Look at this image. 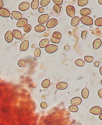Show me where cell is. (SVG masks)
Masks as SVG:
<instances>
[{
  "label": "cell",
  "instance_id": "obj_1",
  "mask_svg": "<svg viewBox=\"0 0 102 125\" xmlns=\"http://www.w3.org/2000/svg\"><path fill=\"white\" fill-rule=\"evenodd\" d=\"M80 21L82 23L86 26L92 25L93 23V21L91 17L89 16H83L81 17Z\"/></svg>",
  "mask_w": 102,
  "mask_h": 125
},
{
  "label": "cell",
  "instance_id": "obj_2",
  "mask_svg": "<svg viewBox=\"0 0 102 125\" xmlns=\"http://www.w3.org/2000/svg\"><path fill=\"white\" fill-rule=\"evenodd\" d=\"M58 23V20L56 18H51L47 21L46 27L48 29L52 28L56 26Z\"/></svg>",
  "mask_w": 102,
  "mask_h": 125
},
{
  "label": "cell",
  "instance_id": "obj_3",
  "mask_svg": "<svg viewBox=\"0 0 102 125\" xmlns=\"http://www.w3.org/2000/svg\"><path fill=\"white\" fill-rule=\"evenodd\" d=\"M66 12L68 16L70 17H73L75 14V9L73 6L68 5L66 8Z\"/></svg>",
  "mask_w": 102,
  "mask_h": 125
},
{
  "label": "cell",
  "instance_id": "obj_4",
  "mask_svg": "<svg viewBox=\"0 0 102 125\" xmlns=\"http://www.w3.org/2000/svg\"><path fill=\"white\" fill-rule=\"evenodd\" d=\"M58 50V47L55 45H49L46 47L45 48V50L47 53L51 54L56 52Z\"/></svg>",
  "mask_w": 102,
  "mask_h": 125
},
{
  "label": "cell",
  "instance_id": "obj_5",
  "mask_svg": "<svg viewBox=\"0 0 102 125\" xmlns=\"http://www.w3.org/2000/svg\"><path fill=\"white\" fill-rule=\"evenodd\" d=\"M89 112L94 115H99L102 113V109L100 106H95L90 109Z\"/></svg>",
  "mask_w": 102,
  "mask_h": 125
},
{
  "label": "cell",
  "instance_id": "obj_6",
  "mask_svg": "<svg viewBox=\"0 0 102 125\" xmlns=\"http://www.w3.org/2000/svg\"><path fill=\"white\" fill-rule=\"evenodd\" d=\"M49 18L48 14H44L41 15L38 18V22L39 24H43L47 22Z\"/></svg>",
  "mask_w": 102,
  "mask_h": 125
},
{
  "label": "cell",
  "instance_id": "obj_7",
  "mask_svg": "<svg viewBox=\"0 0 102 125\" xmlns=\"http://www.w3.org/2000/svg\"><path fill=\"white\" fill-rule=\"evenodd\" d=\"M11 15L10 12L7 9L4 8H0V15L1 17L8 18Z\"/></svg>",
  "mask_w": 102,
  "mask_h": 125
},
{
  "label": "cell",
  "instance_id": "obj_8",
  "mask_svg": "<svg viewBox=\"0 0 102 125\" xmlns=\"http://www.w3.org/2000/svg\"><path fill=\"white\" fill-rule=\"evenodd\" d=\"M4 38H5L6 42L8 43H10L13 41L14 36L11 31H8L6 33L5 36H4Z\"/></svg>",
  "mask_w": 102,
  "mask_h": 125
},
{
  "label": "cell",
  "instance_id": "obj_9",
  "mask_svg": "<svg viewBox=\"0 0 102 125\" xmlns=\"http://www.w3.org/2000/svg\"><path fill=\"white\" fill-rule=\"evenodd\" d=\"M30 4L27 2H23L20 3L19 6V9L21 11H25L30 8Z\"/></svg>",
  "mask_w": 102,
  "mask_h": 125
},
{
  "label": "cell",
  "instance_id": "obj_10",
  "mask_svg": "<svg viewBox=\"0 0 102 125\" xmlns=\"http://www.w3.org/2000/svg\"><path fill=\"white\" fill-rule=\"evenodd\" d=\"M82 101V99L80 97H75L71 100L70 103L73 105H78L81 103Z\"/></svg>",
  "mask_w": 102,
  "mask_h": 125
},
{
  "label": "cell",
  "instance_id": "obj_11",
  "mask_svg": "<svg viewBox=\"0 0 102 125\" xmlns=\"http://www.w3.org/2000/svg\"><path fill=\"white\" fill-rule=\"evenodd\" d=\"M28 21L26 18H22L19 20L17 23V27L19 28L24 27L26 25L28 24Z\"/></svg>",
  "mask_w": 102,
  "mask_h": 125
},
{
  "label": "cell",
  "instance_id": "obj_12",
  "mask_svg": "<svg viewBox=\"0 0 102 125\" xmlns=\"http://www.w3.org/2000/svg\"><path fill=\"white\" fill-rule=\"evenodd\" d=\"M28 47H29V42L28 40H25L21 43L20 48L21 51H25L28 50Z\"/></svg>",
  "mask_w": 102,
  "mask_h": 125
},
{
  "label": "cell",
  "instance_id": "obj_13",
  "mask_svg": "<svg viewBox=\"0 0 102 125\" xmlns=\"http://www.w3.org/2000/svg\"><path fill=\"white\" fill-rule=\"evenodd\" d=\"M12 34L14 37L16 39L21 40L23 37L22 34L21 32L17 29H14L13 30Z\"/></svg>",
  "mask_w": 102,
  "mask_h": 125
},
{
  "label": "cell",
  "instance_id": "obj_14",
  "mask_svg": "<svg viewBox=\"0 0 102 125\" xmlns=\"http://www.w3.org/2000/svg\"><path fill=\"white\" fill-rule=\"evenodd\" d=\"M102 44V42L101 40L99 38L96 39L93 42V48L94 50H97L101 47Z\"/></svg>",
  "mask_w": 102,
  "mask_h": 125
},
{
  "label": "cell",
  "instance_id": "obj_15",
  "mask_svg": "<svg viewBox=\"0 0 102 125\" xmlns=\"http://www.w3.org/2000/svg\"><path fill=\"white\" fill-rule=\"evenodd\" d=\"M11 14L13 18L17 20H20L22 19L23 16L20 12L18 11H12Z\"/></svg>",
  "mask_w": 102,
  "mask_h": 125
},
{
  "label": "cell",
  "instance_id": "obj_16",
  "mask_svg": "<svg viewBox=\"0 0 102 125\" xmlns=\"http://www.w3.org/2000/svg\"><path fill=\"white\" fill-rule=\"evenodd\" d=\"M67 86H68V84L66 82H59L56 84V88L58 90H63L67 88Z\"/></svg>",
  "mask_w": 102,
  "mask_h": 125
},
{
  "label": "cell",
  "instance_id": "obj_17",
  "mask_svg": "<svg viewBox=\"0 0 102 125\" xmlns=\"http://www.w3.org/2000/svg\"><path fill=\"white\" fill-rule=\"evenodd\" d=\"M80 13L83 17L87 16L91 14V11L89 8H84L82 9L80 11Z\"/></svg>",
  "mask_w": 102,
  "mask_h": 125
},
{
  "label": "cell",
  "instance_id": "obj_18",
  "mask_svg": "<svg viewBox=\"0 0 102 125\" xmlns=\"http://www.w3.org/2000/svg\"><path fill=\"white\" fill-rule=\"evenodd\" d=\"M49 43V40L48 39H44L39 42V46L41 48H44L46 47Z\"/></svg>",
  "mask_w": 102,
  "mask_h": 125
},
{
  "label": "cell",
  "instance_id": "obj_19",
  "mask_svg": "<svg viewBox=\"0 0 102 125\" xmlns=\"http://www.w3.org/2000/svg\"><path fill=\"white\" fill-rule=\"evenodd\" d=\"M45 29H46V28L45 26L44 25H41V24L37 25L34 28L35 31L38 33L43 32L45 31Z\"/></svg>",
  "mask_w": 102,
  "mask_h": 125
},
{
  "label": "cell",
  "instance_id": "obj_20",
  "mask_svg": "<svg viewBox=\"0 0 102 125\" xmlns=\"http://www.w3.org/2000/svg\"><path fill=\"white\" fill-rule=\"evenodd\" d=\"M80 18L79 17H77V16L74 17L71 20V25L72 26H74V27L77 26L80 22Z\"/></svg>",
  "mask_w": 102,
  "mask_h": 125
},
{
  "label": "cell",
  "instance_id": "obj_21",
  "mask_svg": "<svg viewBox=\"0 0 102 125\" xmlns=\"http://www.w3.org/2000/svg\"><path fill=\"white\" fill-rule=\"evenodd\" d=\"M39 3L38 0H33L31 4V9L34 10L38 9L39 6Z\"/></svg>",
  "mask_w": 102,
  "mask_h": 125
},
{
  "label": "cell",
  "instance_id": "obj_22",
  "mask_svg": "<svg viewBox=\"0 0 102 125\" xmlns=\"http://www.w3.org/2000/svg\"><path fill=\"white\" fill-rule=\"evenodd\" d=\"M89 91L87 88H85L83 89L81 92V95L83 98L86 99L88 97L89 95Z\"/></svg>",
  "mask_w": 102,
  "mask_h": 125
},
{
  "label": "cell",
  "instance_id": "obj_23",
  "mask_svg": "<svg viewBox=\"0 0 102 125\" xmlns=\"http://www.w3.org/2000/svg\"><path fill=\"white\" fill-rule=\"evenodd\" d=\"M50 80L49 79H45L42 83V86L44 88H47L50 86Z\"/></svg>",
  "mask_w": 102,
  "mask_h": 125
},
{
  "label": "cell",
  "instance_id": "obj_24",
  "mask_svg": "<svg viewBox=\"0 0 102 125\" xmlns=\"http://www.w3.org/2000/svg\"><path fill=\"white\" fill-rule=\"evenodd\" d=\"M52 36L57 39L60 40L62 37L61 33L58 31H55L53 33Z\"/></svg>",
  "mask_w": 102,
  "mask_h": 125
},
{
  "label": "cell",
  "instance_id": "obj_25",
  "mask_svg": "<svg viewBox=\"0 0 102 125\" xmlns=\"http://www.w3.org/2000/svg\"><path fill=\"white\" fill-rule=\"evenodd\" d=\"M75 64L79 67H83L85 65V62L81 59H78L75 62Z\"/></svg>",
  "mask_w": 102,
  "mask_h": 125
},
{
  "label": "cell",
  "instance_id": "obj_26",
  "mask_svg": "<svg viewBox=\"0 0 102 125\" xmlns=\"http://www.w3.org/2000/svg\"><path fill=\"white\" fill-rule=\"evenodd\" d=\"M18 64L19 67H26V65H27V62L25 60H23V59H20L18 62Z\"/></svg>",
  "mask_w": 102,
  "mask_h": 125
},
{
  "label": "cell",
  "instance_id": "obj_27",
  "mask_svg": "<svg viewBox=\"0 0 102 125\" xmlns=\"http://www.w3.org/2000/svg\"><path fill=\"white\" fill-rule=\"evenodd\" d=\"M88 3V0H78V5L79 6H83L86 5Z\"/></svg>",
  "mask_w": 102,
  "mask_h": 125
},
{
  "label": "cell",
  "instance_id": "obj_28",
  "mask_svg": "<svg viewBox=\"0 0 102 125\" xmlns=\"http://www.w3.org/2000/svg\"><path fill=\"white\" fill-rule=\"evenodd\" d=\"M95 25L99 27L102 26V18L100 17L96 19L94 22Z\"/></svg>",
  "mask_w": 102,
  "mask_h": 125
},
{
  "label": "cell",
  "instance_id": "obj_29",
  "mask_svg": "<svg viewBox=\"0 0 102 125\" xmlns=\"http://www.w3.org/2000/svg\"><path fill=\"white\" fill-rule=\"evenodd\" d=\"M69 110L71 112H77L78 110V107L77 106L72 105L69 107Z\"/></svg>",
  "mask_w": 102,
  "mask_h": 125
},
{
  "label": "cell",
  "instance_id": "obj_30",
  "mask_svg": "<svg viewBox=\"0 0 102 125\" xmlns=\"http://www.w3.org/2000/svg\"><path fill=\"white\" fill-rule=\"evenodd\" d=\"M32 27L31 26L30 24H27L24 27L23 30L26 33H28L30 32L31 30Z\"/></svg>",
  "mask_w": 102,
  "mask_h": 125
},
{
  "label": "cell",
  "instance_id": "obj_31",
  "mask_svg": "<svg viewBox=\"0 0 102 125\" xmlns=\"http://www.w3.org/2000/svg\"><path fill=\"white\" fill-rule=\"evenodd\" d=\"M84 59L85 61L88 63L92 62L94 60L93 57L91 56H84Z\"/></svg>",
  "mask_w": 102,
  "mask_h": 125
},
{
  "label": "cell",
  "instance_id": "obj_32",
  "mask_svg": "<svg viewBox=\"0 0 102 125\" xmlns=\"http://www.w3.org/2000/svg\"><path fill=\"white\" fill-rule=\"evenodd\" d=\"M50 0H41V6L42 7H45L48 5L50 2Z\"/></svg>",
  "mask_w": 102,
  "mask_h": 125
},
{
  "label": "cell",
  "instance_id": "obj_33",
  "mask_svg": "<svg viewBox=\"0 0 102 125\" xmlns=\"http://www.w3.org/2000/svg\"><path fill=\"white\" fill-rule=\"evenodd\" d=\"M54 10L56 12V13H60L61 11V7L60 6L57 4H55L53 6V7Z\"/></svg>",
  "mask_w": 102,
  "mask_h": 125
},
{
  "label": "cell",
  "instance_id": "obj_34",
  "mask_svg": "<svg viewBox=\"0 0 102 125\" xmlns=\"http://www.w3.org/2000/svg\"><path fill=\"white\" fill-rule=\"evenodd\" d=\"M34 56L36 57H38L41 55V51L40 49L38 48H37L35 49L34 53Z\"/></svg>",
  "mask_w": 102,
  "mask_h": 125
},
{
  "label": "cell",
  "instance_id": "obj_35",
  "mask_svg": "<svg viewBox=\"0 0 102 125\" xmlns=\"http://www.w3.org/2000/svg\"><path fill=\"white\" fill-rule=\"evenodd\" d=\"M50 40L51 42L53 43H55V44H58L60 42V40L57 39L53 37V36L51 37L50 38Z\"/></svg>",
  "mask_w": 102,
  "mask_h": 125
},
{
  "label": "cell",
  "instance_id": "obj_36",
  "mask_svg": "<svg viewBox=\"0 0 102 125\" xmlns=\"http://www.w3.org/2000/svg\"><path fill=\"white\" fill-rule=\"evenodd\" d=\"M87 35V31H83L81 33V37L84 40L86 38Z\"/></svg>",
  "mask_w": 102,
  "mask_h": 125
},
{
  "label": "cell",
  "instance_id": "obj_37",
  "mask_svg": "<svg viewBox=\"0 0 102 125\" xmlns=\"http://www.w3.org/2000/svg\"><path fill=\"white\" fill-rule=\"evenodd\" d=\"M54 3L57 5H61L63 3V0H52Z\"/></svg>",
  "mask_w": 102,
  "mask_h": 125
},
{
  "label": "cell",
  "instance_id": "obj_38",
  "mask_svg": "<svg viewBox=\"0 0 102 125\" xmlns=\"http://www.w3.org/2000/svg\"><path fill=\"white\" fill-rule=\"evenodd\" d=\"M40 106H41V108L43 109L46 108L47 107V104H46V103L44 102H41Z\"/></svg>",
  "mask_w": 102,
  "mask_h": 125
},
{
  "label": "cell",
  "instance_id": "obj_39",
  "mask_svg": "<svg viewBox=\"0 0 102 125\" xmlns=\"http://www.w3.org/2000/svg\"><path fill=\"white\" fill-rule=\"evenodd\" d=\"M98 95L101 98H102V89H100L98 92Z\"/></svg>",
  "mask_w": 102,
  "mask_h": 125
},
{
  "label": "cell",
  "instance_id": "obj_40",
  "mask_svg": "<svg viewBox=\"0 0 102 125\" xmlns=\"http://www.w3.org/2000/svg\"><path fill=\"white\" fill-rule=\"evenodd\" d=\"M38 11L39 12V13H42L44 12L45 10L43 7H40L38 9Z\"/></svg>",
  "mask_w": 102,
  "mask_h": 125
},
{
  "label": "cell",
  "instance_id": "obj_41",
  "mask_svg": "<svg viewBox=\"0 0 102 125\" xmlns=\"http://www.w3.org/2000/svg\"><path fill=\"white\" fill-rule=\"evenodd\" d=\"M64 50L66 51H68L70 50V48L69 46H68V45H66V46H65Z\"/></svg>",
  "mask_w": 102,
  "mask_h": 125
},
{
  "label": "cell",
  "instance_id": "obj_42",
  "mask_svg": "<svg viewBox=\"0 0 102 125\" xmlns=\"http://www.w3.org/2000/svg\"><path fill=\"white\" fill-rule=\"evenodd\" d=\"M94 65L96 67H98L100 65V62L98 61H96L94 63Z\"/></svg>",
  "mask_w": 102,
  "mask_h": 125
},
{
  "label": "cell",
  "instance_id": "obj_43",
  "mask_svg": "<svg viewBox=\"0 0 102 125\" xmlns=\"http://www.w3.org/2000/svg\"><path fill=\"white\" fill-rule=\"evenodd\" d=\"M4 3L2 0H0V8H2L3 6Z\"/></svg>",
  "mask_w": 102,
  "mask_h": 125
},
{
  "label": "cell",
  "instance_id": "obj_44",
  "mask_svg": "<svg viewBox=\"0 0 102 125\" xmlns=\"http://www.w3.org/2000/svg\"><path fill=\"white\" fill-rule=\"evenodd\" d=\"M100 74L102 76V66H101L100 68Z\"/></svg>",
  "mask_w": 102,
  "mask_h": 125
},
{
  "label": "cell",
  "instance_id": "obj_45",
  "mask_svg": "<svg viewBox=\"0 0 102 125\" xmlns=\"http://www.w3.org/2000/svg\"><path fill=\"white\" fill-rule=\"evenodd\" d=\"M99 118L100 119L102 120V113L100 115Z\"/></svg>",
  "mask_w": 102,
  "mask_h": 125
},
{
  "label": "cell",
  "instance_id": "obj_46",
  "mask_svg": "<svg viewBox=\"0 0 102 125\" xmlns=\"http://www.w3.org/2000/svg\"><path fill=\"white\" fill-rule=\"evenodd\" d=\"M98 2H99V3L100 4L102 5V0H99Z\"/></svg>",
  "mask_w": 102,
  "mask_h": 125
},
{
  "label": "cell",
  "instance_id": "obj_47",
  "mask_svg": "<svg viewBox=\"0 0 102 125\" xmlns=\"http://www.w3.org/2000/svg\"><path fill=\"white\" fill-rule=\"evenodd\" d=\"M100 84H102V80H101V81H100Z\"/></svg>",
  "mask_w": 102,
  "mask_h": 125
},
{
  "label": "cell",
  "instance_id": "obj_48",
  "mask_svg": "<svg viewBox=\"0 0 102 125\" xmlns=\"http://www.w3.org/2000/svg\"><path fill=\"white\" fill-rule=\"evenodd\" d=\"M73 0V1H75V0Z\"/></svg>",
  "mask_w": 102,
  "mask_h": 125
}]
</instances>
